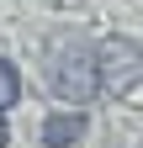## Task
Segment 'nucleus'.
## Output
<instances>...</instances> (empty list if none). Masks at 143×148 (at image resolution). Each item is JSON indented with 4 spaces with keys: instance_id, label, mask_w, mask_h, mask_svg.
I'll use <instances>...</instances> for the list:
<instances>
[{
    "instance_id": "1",
    "label": "nucleus",
    "mask_w": 143,
    "mask_h": 148,
    "mask_svg": "<svg viewBox=\"0 0 143 148\" xmlns=\"http://www.w3.org/2000/svg\"><path fill=\"white\" fill-rule=\"evenodd\" d=\"M43 85H48V95H58L64 106H90L101 95L96 48H85L80 37H53L43 48Z\"/></svg>"
},
{
    "instance_id": "2",
    "label": "nucleus",
    "mask_w": 143,
    "mask_h": 148,
    "mask_svg": "<svg viewBox=\"0 0 143 148\" xmlns=\"http://www.w3.org/2000/svg\"><path fill=\"white\" fill-rule=\"evenodd\" d=\"M96 79L106 101H122L127 90L143 85V48L133 37H101L96 42Z\"/></svg>"
},
{
    "instance_id": "3",
    "label": "nucleus",
    "mask_w": 143,
    "mask_h": 148,
    "mask_svg": "<svg viewBox=\"0 0 143 148\" xmlns=\"http://www.w3.org/2000/svg\"><path fill=\"white\" fill-rule=\"evenodd\" d=\"M85 132H90V122H85V111H80V106H74V111H48L43 127H37L43 148H74Z\"/></svg>"
},
{
    "instance_id": "4",
    "label": "nucleus",
    "mask_w": 143,
    "mask_h": 148,
    "mask_svg": "<svg viewBox=\"0 0 143 148\" xmlns=\"http://www.w3.org/2000/svg\"><path fill=\"white\" fill-rule=\"evenodd\" d=\"M16 101H21V69L0 53V111H11Z\"/></svg>"
},
{
    "instance_id": "5",
    "label": "nucleus",
    "mask_w": 143,
    "mask_h": 148,
    "mask_svg": "<svg viewBox=\"0 0 143 148\" xmlns=\"http://www.w3.org/2000/svg\"><path fill=\"white\" fill-rule=\"evenodd\" d=\"M11 143V122H6V111H0V148Z\"/></svg>"
}]
</instances>
